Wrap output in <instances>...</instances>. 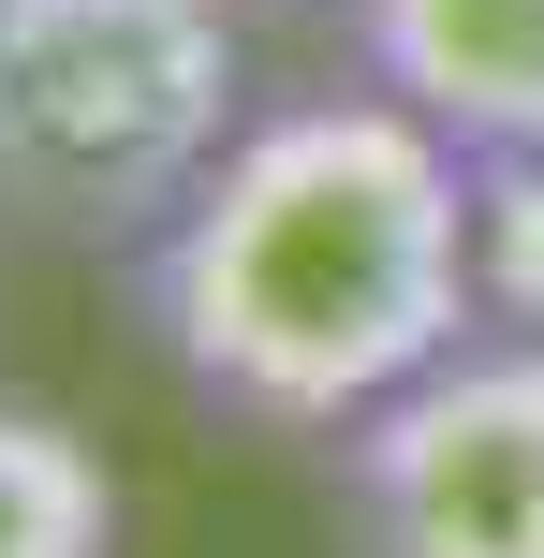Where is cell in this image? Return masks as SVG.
Masks as SVG:
<instances>
[{"mask_svg":"<svg viewBox=\"0 0 544 558\" xmlns=\"http://www.w3.org/2000/svg\"><path fill=\"white\" fill-rule=\"evenodd\" d=\"M0 558H118V471L45 397H0Z\"/></svg>","mask_w":544,"mask_h":558,"instance_id":"5","label":"cell"},{"mask_svg":"<svg viewBox=\"0 0 544 558\" xmlns=\"http://www.w3.org/2000/svg\"><path fill=\"white\" fill-rule=\"evenodd\" d=\"M353 74L412 104L471 177L544 162V0H339Z\"/></svg>","mask_w":544,"mask_h":558,"instance_id":"4","label":"cell"},{"mask_svg":"<svg viewBox=\"0 0 544 558\" xmlns=\"http://www.w3.org/2000/svg\"><path fill=\"white\" fill-rule=\"evenodd\" d=\"M471 279H486V324L544 338V162L471 177Z\"/></svg>","mask_w":544,"mask_h":558,"instance_id":"6","label":"cell"},{"mask_svg":"<svg viewBox=\"0 0 544 558\" xmlns=\"http://www.w3.org/2000/svg\"><path fill=\"white\" fill-rule=\"evenodd\" d=\"M251 0H0V206L133 251L251 118Z\"/></svg>","mask_w":544,"mask_h":558,"instance_id":"2","label":"cell"},{"mask_svg":"<svg viewBox=\"0 0 544 558\" xmlns=\"http://www.w3.org/2000/svg\"><path fill=\"white\" fill-rule=\"evenodd\" d=\"M118 294L192 412L324 456L368 397H398L427 353H457L486 324L471 162L412 104H383L368 74L280 88L118 251Z\"/></svg>","mask_w":544,"mask_h":558,"instance_id":"1","label":"cell"},{"mask_svg":"<svg viewBox=\"0 0 544 558\" xmlns=\"http://www.w3.org/2000/svg\"><path fill=\"white\" fill-rule=\"evenodd\" d=\"M339 558H544V338L471 324L324 441Z\"/></svg>","mask_w":544,"mask_h":558,"instance_id":"3","label":"cell"},{"mask_svg":"<svg viewBox=\"0 0 544 558\" xmlns=\"http://www.w3.org/2000/svg\"><path fill=\"white\" fill-rule=\"evenodd\" d=\"M251 15H280V0H251Z\"/></svg>","mask_w":544,"mask_h":558,"instance_id":"7","label":"cell"}]
</instances>
